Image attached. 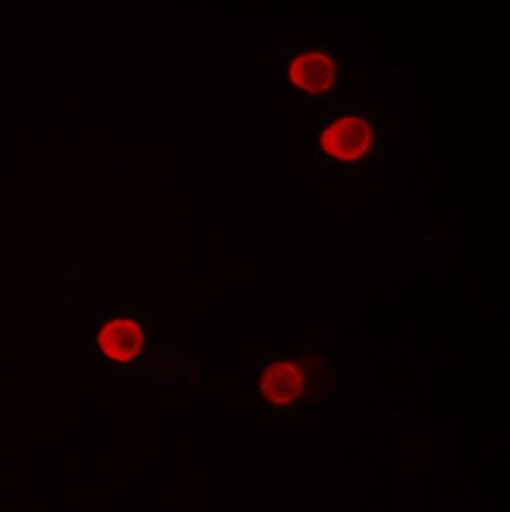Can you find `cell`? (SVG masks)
<instances>
[{"label":"cell","instance_id":"6da1fadb","mask_svg":"<svg viewBox=\"0 0 510 512\" xmlns=\"http://www.w3.org/2000/svg\"><path fill=\"white\" fill-rule=\"evenodd\" d=\"M375 135V128L367 118L346 115L331 121L322 130L319 147L332 160L354 163L370 155Z\"/></svg>","mask_w":510,"mask_h":512},{"label":"cell","instance_id":"7a4b0ae2","mask_svg":"<svg viewBox=\"0 0 510 512\" xmlns=\"http://www.w3.org/2000/svg\"><path fill=\"white\" fill-rule=\"evenodd\" d=\"M286 77L297 92L324 96L335 89L339 79V66L329 51L320 48L302 49L288 60Z\"/></svg>","mask_w":510,"mask_h":512}]
</instances>
